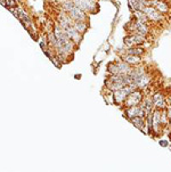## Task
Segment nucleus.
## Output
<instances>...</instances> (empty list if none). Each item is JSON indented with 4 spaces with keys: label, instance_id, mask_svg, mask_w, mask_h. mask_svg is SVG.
I'll list each match as a JSON object with an SVG mask.
<instances>
[{
    "label": "nucleus",
    "instance_id": "2",
    "mask_svg": "<svg viewBox=\"0 0 171 172\" xmlns=\"http://www.w3.org/2000/svg\"><path fill=\"white\" fill-rule=\"evenodd\" d=\"M143 99H144V95H143L141 89H136L132 92H130L129 96L127 97V99H125V103H123V106L127 108V107H130V106L139 105Z\"/></svg>",
    "mask_w": 171,
    "mask_h": 172
},
{
    "label": "nucleus",
    "instance_id": "17",
    "mask_svg": "<svg viewBox=\"0 0 171 172\" xmlns=\"http://www.w3.org/2000/svg\"><path fill=\"white\" fill-rule=\"evenodd\" d=\"M118 65H119L120 68V74H128L129 71L131 70V65H129L127 62H125L123 59L122 61H119L118 62Z\"/></svg>",
    "mask_w": 171,
    "mask_h": 172
},
{
    "label": "nucleus",
    "instance_id": "15",
    "mask_svg": "<svg viewBox=\"0 0 171 172\" xmlns=\"http://www.w3.org/2000/svg\"><path fill=\"white\" fill-rule=\"evenodd\" d=\"M144 52H145V49L141 47V46H134V47L125 49V54H130V55L141 56V55H144Z\"/></svg>",
    "mask_w": 171,
    "mask_h": 172
},
{
    "label": "nucleus",
    "instance_id": "22",
    "mask_svg": "<svg viewBox=\"0 0 171 172\" xmlns=\"http://www.w3.org/2000/svg\"><path fill=\"white\" fill-rule=\"evenodd\" d=\"M170 138H171V135H170Z\"/></svg>",
    "mask_w": 171,
    "mask_h": 172
},
{
    "label": "nucleus",
    "instance_id": "6",
    "mask_svg": "<svg viewBox=\"0 0 171 172\" xmlns=\"http://www.w3.org/2000/svg\"><path fill=\"white\" fill-rule=\"evenodd\" d=\"M125 116L128 117V120L131 117H135V116H141V117H145L146 113L145 110L141 108L139 105H136V106H130L127 107L125 111Z\"/></svg>",
    "mask_w": 171,
    "mask_h": 172
},
{
    "label": "nucleus",
    "instance_id": "13",
    "mask_svg": "<svg viewBox=\"0 0 171 172\" xmlns=\"http://www.w3.org/2000/svg\"><path fill=\"white\" fill-rule=\"evenodd\" d=\"M73 26L81 34H83L84 32L88 30V23H87V21H75L73 23Z\"/></svg>",
    "mask_w": 171,
    "mask_h": 172
},
{
    "label": "nucleus",
    "instance_id": "9",
    "mask_svg": "<svg viewBox=\"0 0 171 172\" xmlns=\"http://www.w3.org/2000/svg\"><path fill=\"white\" fill-rule=\"evenodd\" d=\"M150 80H152V79H150V74L145 73V74H143V75H140V77H138V78H136L135 80H134V82L137 84L138 89L144 90V89L147 88V86L150 84Z\"/></svg>",
    "mask_w": 171,
    "mask_h": 172
},
{
    "label": "nucleus",
    "instance_id": "4",
    "mask_svg": "<svg viewBox=\"0 0 171 172\" xmlns=\"http://www.w3.org/2000/svg\"><path fill=\"white\" fill-rule=\"evenodd\" d=\"M144 13L147 15L150 22H153V23H160L166 17L163 14H161L154 6H146L145 8H144Z\"/></svg>",
    "mask_w": 171,
    "mask_h": 172
},
{
    "label": "nucleus",
    "instance_id": "16",
    "mask_svg": "<svg viewBox=\"0 0 171 172\" xmlns=\"http://www.w3.org/2000/svg\"><path fill=\"white\" fill-rule=\"evenodd\" d=\"M128 5H129V8L132 11H144L145 6L143 5L141 2H139L138 0H128Z\"/></svg>",
    "mask_w": 171,
    "mask_h": 172
},
{
    "label": "nucleus",
    "instance_id": "12",
    "mask_svg": "<svg viewBox=\"0 0 171 172\" xmlns=\"http://www.w3.org/2000/svg\"><path fill=\"white\" fill-rule=\"evenodd\" d=\"M129 121L135 125L136 128H138L140 131H143L145 133V128H146V122L145 117H141V116H135V117H131L129 119Z\"/></svg>",
    "mask_w": 171,
    "mask_h": 172
},
{
    "label": "nucleus",
    "instance_id": "7",
    "mask_svg": "<svg viewBox=\"0 0 171 172\" xmlns=\"http://www.w3.org/2000/svg\"><path fill=\"white\" fill-rule=\"evenodd\" d=\"M153 117H152V129L153 132H155L159 135V132L162 129V125H161V110L154 108L153 110Z\"/></svg>",
    "mask_w": 171,
    "mask_h": 172
},
{
    "label": "nucleus",
    "instance_id": "5",
    "mask_svg": "<svg viewBox=\"0 0 171 172\" xmlns=\"http://www.w3.org/2000/svg\"><path fill=\"white\" fill-rule=\"evenodd\" d=\"M68 13V15L72 18L73 21H87V13L83 11L82 9H80L78 6H73Z\"/></svg>",
    "mask_w": 171,
    "mask_h": 172
},
{
    "label": "nucleus",
    "instance_id": "18",
    "mask_svg": "<svg viewBox=\"0 0 171 172\" xmlns=\"http://www.w3.org/2000/svg\"><path fill=\"white\" fill-rule=\"evenodd\" d=\"M107 72L109 74H120V68L118 62H112L107 65Z\"/></svg>",
    "mask_w": 171,
    "mask_h": 172
},
{
    "label": "nucleus",
    "instance_id": "14",
    "mask_svg": "<svg viewBox=\"0 0 171 172\" xmlns=\"http://www.w3.org/2000/svg\"><path fill=\"white\" fill-rule=\"evenodd\" d=\"M132 17L137 21L144 22V23H150L144 11H132Z\"/></svg>",
    "mask_w": 171,
    "mask_h": 172
},
{
    "label": "nucleus",
    "instance_id": "11",
    "mask_svg": "<svg viewBox=\"0 0 171 172\" xmlns=\"http://www.w3.org/2000/svg\"><path fill=\"white\" fill-rule=\"evenodd\" d=\"M154 7L160 11L161 14H163L164 16H166V14H169L171 11L169 4H168L166 1H164V0H156V4Z\"/></svg>",
    "mask_w": 171,
    "mask_h": 172
},
{
    "label": "nucleus",
    "instance_id": "3",
    "mask_svg": "<svg viewBox=\"0 0 171 172\" xmlns=\"http://www.w3.org/2000/svg\"><path fill=\"white\" fill-rule=\"evenodd\" d=\"M74 5L78 6L80 9H82L86 13H95L97 11L98 2L97 0H73Z\"/></svg>",
    "mask_w": 171,
    "mask_h": 172
},
{
    "label": "nucleus",
    "instance_id": "20",
    "mask_svg": "<svg viewBox=\"0 0 171 172\" xmlns=\"http://www.w3.org/2000/svg\"><path fill=\"white\" fill-rule=\"evenodd\" d=\"M166 128L169 129V131H170V133H171V120H169V123H168V125H166Z\"/></svg>",
    "mask_w": 171,
    "mask_h": 172
},
{
    "label": "nucleus",
    "instance_id": "21",
    "mask_svg": "<svg viewBox=\"0 0 171 172\" xmlns=\"http://www.w3.org/2000/svg\"><path fill=\"white\" fill-rule=\"evenodd\" d=\"M160 145H161V146H168V144H166V141H164V140H163V141L161 140V141H160Z\"/></svg>",
    "mask_w": 171,
    "mask_h": 172
},
{
    "label": "nucleus",
    "instance_id": "1",
    "mask_svg": "<svg viewBox=\"0 0 171 172\" xmlns=\"http://www.w3.org/2000/svg\"><path fill=\"white\" fill-rule=\"evenodd\" d=\"M134 90H135V89L131 88L130 86H125L123 88L113 91V92H112V96H113L114 103L118 105H123L127 97H128L130 92H132Z\"/></svg>",
    "mask_w": 171,
    "mask_h": 172
},
{
    "label": "nucleus",
    "instance_id": "8",
    "mask_svg": "<svg viewBox=\"0 0 171 172\" xmlns=\"http://www.w3.org/2000/svg\"><path fill=\"white\" fill-rule=\"evenodd\" d=\"M64 31L66 32V34H68V37L72 40L75 45H78L79 42L81 41V33H79L75 29H74V26L73 25H70V26H68L66 29H64Z\"/></svg>",
    "mask_w": 171,
    "mask_h": 172
},
{
    "label": "nucleus",
    "instance_id": "19",
    "mask_svg": "<svg viewBox=\"0 0 171 172\" xmlns=\"http://www.w3.org/2000/svg\"><path fill=\"white\" fill-rule=\"evenodd\" d=\"M164 98V95L162 94V92H155V94L152 96V100H153V105L156 104V103H159V102H161V100H163Z\"/></svg>",
    "mask_w": 171,
    "mask_h": 172
},
{
    "label": "nucleus",
    "instance_id": "10",
    "mask_svg": "<svg viewBox=\"0 0 171 172\" xmlns=\"http://www.w3.org/2000/svg\"><path fill=\"white\" fill-rule=\"evenodd\" d=\"M122 59L128 63L129 65H131V66H137V65H140V63H141V57L140 56L130 55V54H125L122 56Z\"/></svg>",
    "mask_w": 171,
    "mask_h": 172
}]
</instances>
